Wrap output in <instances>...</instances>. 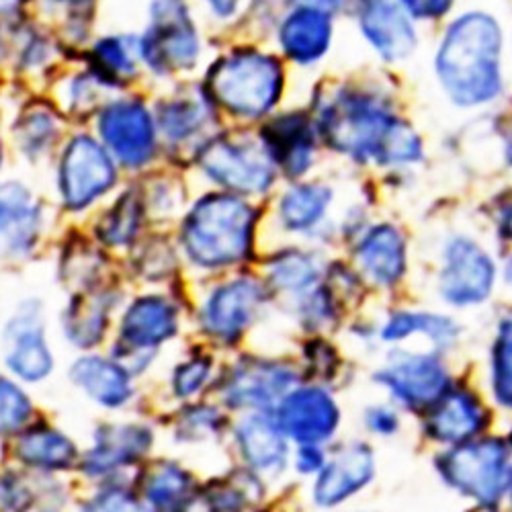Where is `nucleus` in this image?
I'll return each mask as SVG.
<instances>
[{
	"label": "nucleus",
	"mask_w": 512,
	"mask_h": 512,
	"mask_svg": "<svg viewBox=\"0 0 512 512\" xmlns=\"http://www.w3.org/2000/svg\"><path fill=\"white\" fill-rule=\"evenodd\" d=\"M508 277H510V281H512V261H510V265H508Z\"/></svg>",
	"instance_id": "603ef678"
},
{
	"label": "nucleus",
	"mask_w": 512,
	"mask_h": 512,
	"mask_svg": "<svg viewBox=\"0 0 512 512\" xmlns=\"http://www.w3.org/2000/svg\"><path fill=\"white\" fill-rule=\"evenodd\" d=\"M27 0H0V15H11L17 13Z\"/></svg>",
	"instance_id": "09e8293b"
},
{
	"label": "nucleus",
	"mask_w": 512,
	"mask_h": 512,
	"mask_svg": "<svg viewBox=\"0 0 512 512\" xmlns=\"http://www.w3.org/2000/svg\"><path fill=\"white\" fill-rule=\"evenodd\" d=\"M291 381L293 375L285 367L248 363L232 371L226 386V400L238 408H263L283 398Z\"/></svg>",
	"instance_id": "5701e85b"
},
{
	"label": "nucleus",
	"mask_w": 512,
	"mask_h": 512,
	"mask_svg": "<svg viewBox=\"0 0 512 512\" xmlns=\"http://www.w3.org/2000/svg\"><path fill=\"white\" fill-rule=\"evenodd\" d=\"M494 287V265L490 256L474 242L455 240L445 254L441 293L455 306L484 302Z\"/></svg>",
	"instance_id": "4468645a"
},
{
	"label": "nucleus",
	"mask_w": 512,
	"mask_h": 512,
	"mask_svg": "<svg viewBox=\"0 0 512 512\" xmlns=\"http://www.w3.org/2000/svg\"><path fill=\"white\" fill-rule=\"evenodd\" d=\"M455 326L447 320V318H439V316H433V314H398L394 316L388 326L383 328V336H386L388 340H400L408 334H416V332H422V334H429L431 338H437V340H449L453 338Z\"/></svg>",
	"instance_id": "4c0bfd02"
},
{
	"label": "nucleus",
	"mask_w": 512,
	"mask_h": 512,
	"mask_svg": "<svg viewBox=\"0 0 512 512\" xmlns=\"http://www.w3.org/2000/svg\"><path fill=\"white\" fill-rule=\"evenodd\" d=\"M443 474L457 490L482 502H494L510 488L508 455L498 441L461 445L445 457Z\"/></svg>",
	"instance_id": "9b49d317"
},
{
	"label": "nucleus",
	"mask_w": 512,
	"mask_h": 512,
	"mask_svg": "<svg viewBox=\"0 0 512 512\" xmlns=\"http://www.w3.org/2000/svg\"><path fill=\"white\" fill-rule=\"evenodd\" d=\"M58 136V119L54 113L44 109H31L29 113H23L15 138H19L21 150L27 152L31 158L44 154L48 146L54 144Z\"/></svg>",
	"instance_id": "e433bc0d"
},
{
	"label": "nucleus",
	"mask_w": 512,
	"mask_h": 512,
	"mask_svg": "<svg viewBox=\"0 0 512 512\" xmlns=\"http://www.w3.org/2000/svg\"><path fill=\"white\" fill-rule=\"evenodd\" d=\"M0 357L11 377L21 383H44L56 369L54 349L48 340L46 314L37 300L21 302L3 324Z\"/></svg>",
	"instance_id": "423d86ee"
},
{
	"label": "nucleus",
	"mask_w": 512,
	"mask_h": 512,
	"mask_svg": "<svg viewBox=\"0 0 512 512\" xmlns=\"http://www.w3.org/2000/svg\"><path fill=\"white\" fill-rule=\"evenodd\" d=\"M44 226V207L27 185L19 181L0 183V259H27L37 248Z\"/></svg>",
	"instance_id": "f8f14e48"
},
{
	"label": "nucleus",
	"mask_w": 512,
	"mask_h": 512,
	"mask_svg": "<svg viewBox=\"0 0 512 512\" xmlns=\"http://www.w3.org/2000/svg\"><path fill=\"white\" fill-rule=\"evenodd\" d=\"M328 201V189L320 185H300L291 189L281 201V218L289 230L310 228L324 216Z\"/></svg>",
	"instance_id": "2f4dec72"
},
{
	"label": "nucleus",
	"mask_w": 512,
	"mask_h": 512,
	"mask_svg": "<svg viewBox=\"0 0 512 512\" xmlns=\"http://www.w3.org/2000/svg\"><path fill=\"white\" fill-rule=\"evenodd\" d=\"M326 3H328V0H326ZM330 3H334V0H330Z\"/></svg>",
	"instance_id": "864d4df0"
},
{
	"label": "nucleus",
	"mask_w": 512,
	"mask_h": 512,
	"mask_svg": "<svg viewBox=\"0 0 512 512\" xmlns=\"http://www.w3.org/2000/svg\"><path fill=\"white\" fill-rule=\"evenodd\" d=\"M322 465V455L316 449V445H306L300 455H297V469L304 474L316 472V469Z\"/></svg>",
	"instance_id": "49530a36"
},
{
	"label": "nucleus",
	"mask_w": 512,
	"mask_h": 512,
	"mask_svg": "<svg viewBox=\"0 0 512 512\" xmlns=\"http://www.w3.org/2000/svg\"><path fill=\"white\" fill-rule=\"evenodd\" d=\"M367 424L375 433H394L398 426V416L390 408H371L367 412Z\"/></svg>",
	"instance_id": "a18cd8bd"
},
{
	"label": "nucleus",
	"mask_w": 512,
	"mask_h": 512,
	"mask_svg": "<svg viewBox=\"0 0 512 512\" xmlns=\"http://www.w3.org/2000/svg\"><path fill=\"white\" fill-rule=\"evenodd\" d=\"M144 207L136 193L127 191L103 213L97 222V242L105 248H132L142 230Z\"/></svg>",
	"instance_id": "c756f323"
},
{
	"label": "nucleus",
	"mask_w": 512,
	"mask_h": 512,
	"mask_svg": "<svg viewBox=\"0 0 512 512\" xmlns=\"http://www.w3.org/2000/svg\"><path fill=\"white\" fill-rule=\"evenodd\" d=\"M338 424V408L322 390H297L289 394L279 412V426L302 445L326 441Z\"/></svg>",
	"instance_id": "6ab92c4d"
},
{
	"label": "nucleus",
	"mask_w": 512,
	"mask_h": 512,
	"mask_svg": "<svg viewBox=\"0 0 512 512\" xmlns=\"http://www.w3.org/2000/svg\"><path fill=\"white\" fill-rule=\"evenodd\" d=\"M326 140L357 158H375L383 164L418 158L420 142L410 127L396 121L367 99H343L322 117Z\"/></svg>",
	"instance_id": "f03ea898"
},
{
	"label": "nucleus",
	"mask_w": 512,
	"mask_h": 512,
	"mask_svg": "<svg viewBox=\"0 0 512 512\" xmlns=\"http://www.w3.org/2000/svg\"><path fill=\"white\" fill-rule=\"evenodd\" d=\"M78 512H156L140 492L115 480H105V486L80 502Z\"/></svg>",
	"instance_id": "f704fd0d"
},
{
	"label": "nucleus",
	"mask_w": 512,
	"mask_h": 512,
	"mask_svg": "<svg viewBox=\"0 0 512 512\" xmlns=\"http://www.w3.org/2000/svg\"><path fill=\"white\" fill-rule=\"evenodd\" d=\"M359 263L375 283L392 285L404 273L406 250L402 236L390 226L375 228L361 242Z\"/></svg>",
	"instance_id": "cd10ccee"
},
{
	"label": "nucleus",
	"mask_w": 512,
	"mask_h": 512,
	"mask_svg": "<svg viewBox=\"0 0 512 512\" xmlns=\"http://www.w3.org/2000/svg\"><path fill=\"white\" fill-rule=\"evenodd\" d=\"M281 91L277 62L259 52H240L224 58L209 72V93L222 107L242 117L267 113Z\"/></svg>",
	"instance_id": "20e7f679"
},
{
	"label": "nucleus",
	"mask_w": 512,
	"mask_h": 512,
	"mask_svg": "<svg viewBox=\"0 0 512 512\" xmlns=\"http://www.w3.org/2000/svg\"><path fill=\"white\" fill-rule=\"evenodd\" d=\"M209 5L218 15L228 17L234 11V7H236V0H209Z\"/></svg>",
	"instance_id": "de8ad7c7"
},
{
	"label": "nucleus",
	"mask_w": 512,
	"mask_h": 512,
	"mask_svg": "<svg viewBox=\"0 0 512 512\" xmlns=\"http://www.w3.org/2000/svg\"><path fill=\"white\" fill-rule=\"evenodd\" d=\"M502 230L512 236V203L508 205V209L502 213Z\"/></svg>",
	"instance_id": "8fccbe9b"
},
{
	"label": "nucleus",
	"mask_w": 512,
	"mask_h": 512,
	"mask_svg": "<svg viewBox=\"0 0 512 512\" xmlns=\"http://www.w3.org/2000/svg\"><path fill=\"white\" fill-rule=\"evenodd\" d=\"M267 150L289 175H302L310 168L314 138L304 117H283L273 121L265 132Z\"/></svg>",
	"instance_id": "a878e982"
},
{
	"label": "nucleus",
	"mask_w": 512,
	"mask_h": 512,
	"mask_svg": "<svg viewBox=\"0 0 512 512\" xmlns=\"http://www.w3.org/2000/svg\"><path fill=\"white\" fill-rule=\"evenodd\" d=\"M252 211L230 195H209L195 203L181 228L187 259L201 269L238 263L250 246Z\"/></svg>",
	"instance_id": "7ed1b4c3"
},
{
	"label": "nucleus",
	"mask_w": 512,
	"mask_h": 512,
	"mask_svg": "<svg viewBox=\"0 0 512 512\" xmlns=\"http://www.w3.org/2000/svg\"><path fill=\"white\" fill-rule=\"evenodd\" d=\"M201 168L209 179L242 193L265 191L273 179L263 152L230 140L209 144L201 154Z\"/></svg>",
	"instance_id": "f3484780"
},
{
	"label": "nucleus",
	"mask_w": 512,
	"mask_h": 512,
	"mask_svg": "<svg viewBox=\"0 0 512 512\" xmlns=\"http://www.w3.org/2000/svg\"><path fill=\"white\" fill-rule=\"evenodd\" d=\"M402 0H367L361 27L371 44L390 60L404 58L414 48V29Z\"/></svg>",
	"instance_id": "412c9836"
},
{
	"label": "nucleus",
	"mask_w": 512,
	"mask_h": 512,
	"mask_svg": "<svg viewBox=\"0 0 512 512\" xmlns=\"http://www.w3.org/2000/svg\"><path fill=\"white\" fill-rule=\"evenodd\" d=\"M408 13L420 19H437L449 11L453 0H402Z\"/></svg>",
	"instance_id": "c03bdc74"
},
{
	"label": "nucleus",
	"mask_w": 512,
	"mask_h": 512,
	"mask_svg": "<svg viewBox=\"0 0 512 512\" xmlns=\"http://www.w3.org/2000/svg\"><path fill=\"white\" fill-rule=\"evenodd\" d=\"M379 379L408 406H429L439 400L447 386V373L437 359L404 357L394 361Z\"/></svg>",
	"instance_id": "aec40b11"
},
{
	"label": "nucleus",
	"mask_w": 512,
	"mask_h": 512,
	"mask_svg": "<svg viewBox=\"0 0 512 512\" xmlns=\"http://www.w3.org/2000/svg\"><path fill=\"white\" fill-rule=\"evenodd\" d=\"M76 390L109 412L123 410L136 398V375L113 357L87 353L68 369Z\"/></svg>",
	"instance_id": "2eb2a0df"
},
{
	"label": "nucleus",
	"mask_w": 512,
	"mask_h": 512,
	"mask_svg": "<svg viewBox=\"0 0 512 512\" xmlns=\"http://www.w3.org/2000/svg\"><path fill=\"white\" fill-rule=\"evenodd\" d=\"M316 275H318L316 263L302 252L289 254L273 265V281L279 287H285L291 291H300L312 285Z\"/></svg>",
	"instance_id": "ea45409f"
},
{
	"label": "nucleus",
	"mask_w": 512,
	"mask_h": 512,
	"mask_svg": "<svg viewBox=\"0 0 512 512\" xmlns=\"http://www.w3.org/2000/svg\"><path fill=\"white\" fill-rule=\"evenodd\" d=\"M193 478L173 461L152 463L142 478L140 496L156 512H181L189 508Z\"/></svg>",
	"instance_id": "b1692460"
},
{
	"label": "nucleus",
	"mask_w": 512,
	"mask_h": 512,
	"mask_svg": "<svg viewBox=\"0 0 512 512\" xmlns=\"http://www.w3.org/2000/svg\"><path fill=\"white\" fill-rule=\"evenodd\" d=\"M35 404L23 383L11 375H0V437H15L33 420Z\"/></svg>",
	"instance_id": "72a5a7b5"
},
{
	"label": "nucleus",
	"mask_w": 512,
	"mask_h": 512,
	"mask_svg": "<svg viewBox=\"0 0 512 512\" xmlns=\"http://www.w3.org/2000/svg\"><path fill=\"white\" fill-rule=\"evenodd\" d=\"M140 56L154 72L191 68L199 56L197 29L183 0H154Z\"/></svg>",
	"instance_id": "6e6552de"
},
{
	"label": "nucleus",
	"mask_w": 512,
	"mask_h": 512,
	"mask_svg": "<svg viewBox=\"0 0 512 512\" xmlns=\"http://www.w3.org/2000/svg\"><path fill=\"white\" fill-rule=\"evenodd\" d=\"M211 375V363L207 359H187L185 363H179L170 377L173 383V392L177 398H193L197 396Z\"/></svg>",
	"instance_id": "a19ab883"
},
{
	"label": "nucleus",
	"mask_w": 512,
	"mask_h": 512,
	"mask_svg": "<svg viewBox=\"0 0 512 512\" xmlns=\"http://www.w3.org/2000/svg\"><path fill=\"white\" fill-rule=\"evenodd\" d=\"M492 388L500 404L512 408V320H506L494 345Z\"/></svg>",
	"instance_id": "58836bf2"
},
{
	"label": "nucleus",
	"mask_w": 512,
	"mask_h": 512,
	"mask_svg": "<svg viewBox=\"0 0 512 512\" xmlns=\"http://www.w3.org/2000/svg\"><path fill=\"white\" fill-rule=\"evenodd\" d=\"M121 295L115 285H95L70 295L62 310V332L68 343L80 351H93L105 340L113 314H117Z\"/></svg>",
	"instance_id": "ddd939ff"
},
{
	"label": "nucleus",
	"mask_w": 512,
	"mask_h": 512,
	"mask_svg": "<svg viewBox=\"0 0 512 512\" xmlns=\"http://www.w3.org/2000/svg\"><path fill=\"white\" fill-rule=\"evenodd\" d=\"M41 476L27 469L0 472V512H29L39 494Z\"/></svg>",
	"instance_id": "c9c22d12"
},
{
	"label": "nucleus",
	"mask_w": 512,
	"mask_h": 512,
	"mask_svg": "<svg viewBox=\"0 0 512 512\" xmlns=\"http://www.w3.org/2000/svg\"><path fill=\"white\" fill-rule=\"evenodd\" d=\"M138 58H142L138 39L125 35L101 37L93 48V72L111 87L136 74Z\"/></svg>",
	"instance_id": "7c9ffc66"
},
{
	"label": "nucleus",
	"mask_w": 512,
	"mask_h": 512,
	"mask_svg": "<svg viewBox=\"0 0 512 512\" xmlns=\"http://www.w3.org/2000/svg\"><path fill=\"white\" fill-rule=\"evenodd\" d=\"M0 168H3V144H0Z\"/></svg>",
	"instance_id": "3c124183"
},
{
	"label": "nucleus",
	"mask_w": 512,
	"mask_h": 512,
	"mask_svg": "<svg viewBox=\"0 0 512 512\" xmlns=\"http://www.w3.org/2000/svg\"><path fill=\"white\" fill-rule=\"evenodd\" d=\"M242 457L259 472H273L285 463L287 445L283 429L267 416H248L238 426Z\"/></svg>",
	"instance_id": "bb28decb"
},
{
	"label": "nucleus",
	"mask_w": 512,
	"mask_h": 512,
	"mask_svg": "<svg viewBox=\"0 0 512 512\" xmlns=\"http://www.w3.org/2000/svg\"><path fill=\"white\" fill-rule=\"evenodd\" d=\"M56 185L64 209L87 211L117 185L115 160L95 138L76 136L62 152Z\"/></svg>",
	"instance_id": "0eeeda50"
},
{
	"label": "nucleus",
	"mask_w": 512,
	"mask_h": 512,
	"mask_svg": "<svg viewBox=\"0 0 512 512\" xmlns=\"http://www.w3.org/2000/svg\"><path fill=\"white\" fill-rule=\"evenodd\" d=\"M207 119V107L203 99L185 97L162 103L158 109V125L166 138L183 142L195 136Z\"/></svg>",
	"instance_id": "473e14b6"
},
{
	"label": "nucleus",
	"mask_w": 512,
	"mask_h": 512,
	"mask_svg": "<svg viewBox=\"0 0 512 512\" xmlns=\"http://www.w3.org/2000/svg\"><path fill=\"white\" fill-rule=\"evenodd\" d=\"M218 431V414L209 408H191L181 418L179 424V435L183 439H197L203 435H213Z\"/></svg>",
	"instance_id": "37998d69"
},
{
	"label": "nucleus",
	"mask_w": 512,
	"mask_h": 512,
	"mask_svg": "<svg viewBox=\"0 0 512 512\" xmlns=\"http://www.w3.org/2000/svg\"><path fill=\"white\" fill-rule=\"evenodd\" d=\"M99 136L125 168L146 166L156 152V125L142 101L117 99L99 113Z\"/></svg>",
	"instance_id": "9d476101"
},
{
	"label": "nucleus",
	"mask_w": 512,
	"mask_h": 512,
	"mask_svg": "<svg viewBox=\"0 0 512 512\" xmlns=\"http://www.w3.org/2000/svg\"><path fill=\"white\" fill-rule=\"evenodd\" d=\"M109 87L107 82H103L95 72L93 74H80L72 80L70 84V93L68 99L72 103V107H82V111L87 107L97 105L101 99V93Z\"/></svg>",
	"instance_id": "79ce46f5"
},
{
	"label": "nucleus",
	"mask_w": 512,
	"mask_h": 512,
	"mask_svg": "<svg viewBox=\"0 0 512 512\" xmlns=\"http://www.w3.org/2000/svg\"><path fill=\"white\" fill-rule=\"evenodd\" d=\"M80 449L76 441L52 422H29L15 435V461L37 476H58L78 467Z\"/></svg>",
	"instance_id": "dca6fc26"
},
{
	"label": "nucleus",
	"mask_w": 512,
	"mask_h": 512,
	"mask_svg": "<svg viewBox=\"0 0 512 512\" xmlns=\"http://www.w3.org/2000/svg\"><path fill=\"white\" fill-rule=\"evenodd\" d=\"M482 408L465 392L449 394L429 418V431L441 443H457L474 435L482 424Z\"/></svg>",
	"instance_id": "c85d7f7f"
},
{
	"label": "nucleus",
	"mask_w": 512,
	"mask_h": 512,
	"mask_svg": "<svg viewBox=\"0 0 512 512\" xmlns=\"http://www.w3.org/2000/svg\"><path fill=\"white\" fill-rule=\"evenodd\" d=\"M263 300L259 283L236 279L213 291L201 310V326L220 340H234L252 322Z\"/></svg>",
	"instance_id": "a211bd4d"
},
{
	"label": "nucleus",
	"mask_w": 512,
	"mask_h": 512,
	"mask_svg": "<svg viewBox=\"0 0 512 512\" xmlns=\"http://www.w3.org/2000/svg\"><path fill=\"white\" fill-rule=\"evenodd\" d=\"M500 29L488 15H465L447 33L437 70L445 91L461 105H478L500 91Z\"/></svg>",
	"instance_id": "f257e3e1"
},
{
	"label": "nucleus",
	"mask_w": 512,
	"mask_h": 512,
	"mask_svg": "<svg viewBox=\"0 0 512 512\" xmlns=\"http://www.w3.org/2000/svg\"><path fill=\"white\" fill-rule=\"evenodd\" d=\"M154 447V431L144 422L97 424L91 447L80 453L78 469L89 480H115L142 463Z\"/></svg>",
	"instance_id": "1a4fd4ad"
},
{
	"label": "nucleus",
	"mask_w": 512,
	"mask_h": 512,
	"mask_svg": "<svg viewBox=\"0 0 512 512\" xmlns=\"http://www.w3.org/2000/svg\"><path fill=\"white\" fill-rule=\"evenodd\" d=\"M373 476V455L363 445H351L338 453L324 469L316 484V500L334 506L361 490Z\"/></svg>",
	"instance_id": "4be33fe9"
},
{
	"label": "nucleus",
	"mask_w": 512,
	"mask_h": 512,
	"mask_svg": "<svg viewBox=\"0 0 512 512\" xmlns=\"http://www.w3.org/2000/svg\"><path fill=\"white\" fill-rule=\"evenodd\" d=\"M281 46L295 62H314L328 50L330 19L318 9H300L287 17L281 27Z\"/></svg>",
	"instance_id": "393cba45"
},
{
	"label": "nucleus",
	"mask_w": 512,
	"mask_h": 512,
	"mask_svg": "<svg viewBox=\"0 0 512 512\" xmlns=\"http://www.w3.org/2000/svg\"><path fill=\"white\" fill-rule=\"evenodd\" d=\"M177 332L179 310L170 297L162 293L138 295L119 314L111 357L138 375Z\"/></svg>",
	"instance_id": "39448f33"
}]
</instances>
